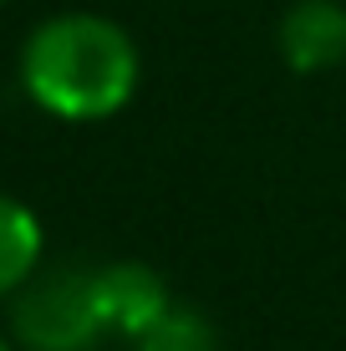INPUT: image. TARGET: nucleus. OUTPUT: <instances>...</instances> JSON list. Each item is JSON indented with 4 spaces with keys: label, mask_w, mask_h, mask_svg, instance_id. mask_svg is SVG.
Segmentation results:
<instances>
[{
    "label": "nucleus",
    "mask_w": 346,
    "mask_h": 351,
    "mask_svg": "<svg viewBox=\"0 0 346 351\" xmlns=\"http://www.w3.org/2000/svg\"><path fill=\"white\" fill-rule=\"evenodd\" d=\"M143 62L117 21L92 10L41 21L21 46V87L62 123H107L138 92Z\"/></svg>",
    "instance_id": "obj_1"
},
{
    "label": "nucleus",
    "mask_w": 346,
    "mask_h": 351,
    "mask_svg": "<svg viewBox=\"0 0 346 351\" xmlns=\"http://www.w3.org/2000/svg\"><path fill=\"white\" fill-rule=\"evenodd\" d=\"M10 326L26 351H92L107 336L97 316V295H92V270L31 275L16 290Z\"/></svg>",
    "instance_id": "obj_2"
},
{
    "label": "nucleus",
    "mask_w": 346,
    "mask_h": 351,
    "mask_svg": "<svg viewBox=\"0 0 346 351\" xmlns=\"http://www.w3.org/2000/svg\"><path fill=\"white\" fill-rule=\"evenodd\" d=\"M92 295H97V316L107 336H127V341H138L173 306L163 275L143 260H112L102 270H92Z\"/></svg>",
    "instance_id": "obj_3"
},
{
    "label": "nucleus",
    "mask_w": 346,
    "mask_h": 351,
    "mask_svg": "<svg viewBox=\"0 0 346 351\" xmlns=\"http://www.w3.org/2000/svg\"><path fill=\"white\" fill-rule=\"evenodd\" d=\"M280 62L301 77L331 71L346 62V5L341 0H295L275 26Z\"/></svg>",
    "instance_id": "obj_4"
},
{
    "label": "nucleus",
    "mask_w": 346,
    "mask_h": 351,
    "mask_svg": "<svg viewBox=\"0 0 346 351\" xmlns=\"http://www.w3.org/2000/svg\"><path fill=\"white\" fill-rule=\"evenodd\" d=\"M41 265V219L21 199L0 193V295H16Z\"/></svg>",
    "instance_id": "obj_5"
},
{
    "label": "nucleus",
    "mask_w": 346,
    "mask_h": 351,
    "mask_svg": "<svg viewBox=\"0 0 346 351\" xmlns=\"http://www.w3.org/2000/svg\"><path fill=\"white\" fill-rule=\"evenodd\" d=\"M133 346H138V351H224L214 321L204 316V311L184 306V300H173V306L163 311V316L153 321Z\"/></svg>",
    "instance_id": "obj_6"
},
{
    "label": "nucleus",
    "mask_w": 346,
    "mask_h": 351,
    "mask_svg": "<svg viewBox=\"0 0 346 351\" xmlns=\"http://www.w3.org/2000/svg\"><path fill=\"white\" fill-rule=\"evenodd\" d=\"M0 351H10V341H5V336H0Z\"/></svg>",
    "instance_id": "obj_7"
},
{
    "label": "nucleus",
    "mask_w": 346,
    "mask_h": 351,
    "mask_svg": "<svg viewBox=\"0 0 346 351\" xmlns=\"http://www.w3.org/2000/svg\"><path fill=\"white\" fill-rule=\"evenodd\" d=\"M0 5H5V0H0Z\"/></svg>",
    "instance_id": "obj_8"
}]
</instances>
